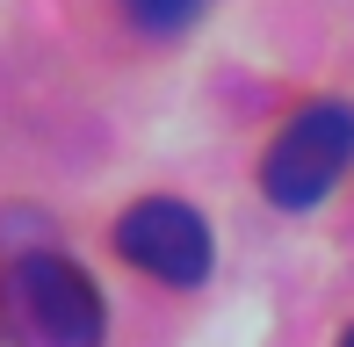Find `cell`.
<instances>
[{"instance_id":"obj_2","label":"cell","mask_w":354,"mask_h":347,"mask_svg":"<svg viewBox=\"0 0 354 347\" xmlns=\"http://www.w3.org/2000/svg\"><path fill=\"white\" fill-rule=\"evenodd\" d=\"M354 167V102H304L261 160V188L275 210H311Z\"/></svg>"},{"instance_id":"obj_5","label":"cell","mask_w":354,"mask_h":347,"mask_svg":"<svg viewBox=\"0 0 354 347\" xmlns=\"http://www.w3.org/2000/svg\"><path fill=\"white\" fill-rule=\"evenodd\" d=\"M340 347H354V326H347V333H340Z\"/></svg>"},{"instance_id":"obj_1","label":"cell","mask_w":354,"mask_h":347,"mask_svg":"<svg viewBox=\"0 0 354 347\" xmlns=\"http://www.w3.org/2000/svg\"><path fill=\"white\" fill-rule=\"evenodd\" d=\"M109 311L87 268L29 246L0 268V347H102Z\"/></svg>"},{"instance_id":"obj_3","label":"cell","mask_w":354,"mask_h":347,"mask_svg":"<svg viewBox=\"0 0 354 347\" xmlns=\"http://www.w3.org/2000/svg\"><path fill=\"white\" fill-rule=\"evenodd\" d=\"M116 254L145 275L174 282V290H196L210 275V225L174 196H145L116 217Z\"/></svg>"},{"instance_id":"obj_4","label":"cell","mask_w":354,"mask_h":347,"mask_svg":"<svg viewBox=\"0 0 354 347\" xmlns=\"http://www.w3.org/2000/svg\"><path fill=\"white\" fill-rule=\"evenodd\" d=\"M123 15H131L145 37H174V29H188L203 15V0H123Z\"/></svg>"}]
</instances>
